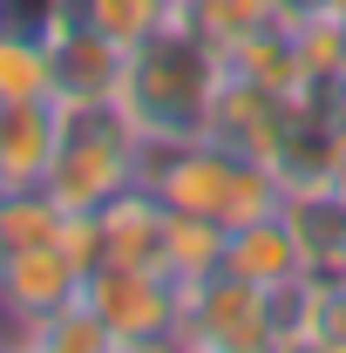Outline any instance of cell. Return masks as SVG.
I'll use <instances>...</instances> for the list:
<instances>
[{
    "instance_id": "obj_1",
    "label": "cell",
    "mask_w": 346,
    "mask_h": 353,
    "mask_svg": "<svg viewBox=\"0 0 346 353\" xmlns=\"http://www.w3.org/2000/svg\"><path fill=\"white\" fill-rule=\"evenodd\" d=\"M217 88H224V48H211L190 21H170L163 34L123 54L116 109L130 116L143 143H190V136H211Z\"/></svg>"
},
{
    "instance_id": "obj_2",
    "label": "cell",
    "mask_w": 346,
    "mask_h": 353,
    "mask_svg": "<svg viewBox=\"0 0 346 353\" xmlns=\"http://www.w3.org/2000/svg\"><path fill=\"white\" fill-rule=\"evenodd\" d=\"M170 211H190V218L211 224H252L265 211L285 204V176L272 170L265 157H245L217 136H190V143H143V176Z\"/></svg>"
},
{
    "instance_id": "obj_3",
    "label": "cell",
    "mask_w": 346,
    "mask_h": 353,
    "mask_svg": "<svg viewBox=\"0 0 346 353\" xmlns=\"http://www.w3.org/2000/svg\"><path fill=\"white\" fill-rule=\"evenodd\" d=\"M143 176V136L130 130V116L116 102L102 109H68L61 123V143H54V163H48L41 190L68 211V218H88L102 204H116Z\"/></svg>"
},
{
    "instance_id": "obj_4",
    "label": "cell",
    "mask_w": 346,
    "mask_h": 353,
    "mask_svg": "<svg viewBox=\"0 0 346 353\" xmlns=\"http://www.w3.org/2000/svg\"><path fill=\"white\" fill-rule=\"evenodd\" d=\"M82 299L102 312V326L116 333V347H170L176 340V312H183V285L156 265L130 259H102L82 279Z\"/></svg>"
},
{
    "instance_id": "obj_5",
    "label": "cell",
    "mask_w": 346,
    "mask_h": 353,
    "mask_svg": "<svg viewBox=\"0 0 346 353\" xmlns=\"http://www.w3.org/2000/svg\"><path fill=\"white\" fill-rule=\"evenodd\" d=\"M176 347H204V353H258V347H272V292L252 285V279H238V272H211V279L183 285Z\"/></svg>"
},
{
    "instance_id": "obj_6",
    "label": "cell",
    "mask_w": 346,
    "mask_h": 353,
    "mask_svg": "<svg viewBox=\"0 0 346 353\" xmlns=\"http://www.w3.org/2000/svg\"><path fill=\"white\" fill-rule=\"evenodd\" d=\"M41 34H48L54 102H61V109H102V102H116V88H123V48L109 41V34H95L75 14L41 21Z\"/></svg>"
},
{
    "instance_id": "obj_7",
    "label": "cell",
    "mask_w": 346,
    "mask_h": 353,
    "mask_svg": "<svg viewBox=\"0 0 346 353\" xmlns=\"http://www.w3.org/2000/svg\"><path fill=\"white\" fill-rule=\"evenodd\" d=\"M82 279H88V265L61 238L28 245V252H0V319H7V340H14V326L82 299Z\"/></svg>"
},
{
    "instance_id": "obj_8",
    "label": "cell",
    "mask_w": 346,
    "mask_h": 353,
    "mask_svg": "<svg viewBox=\"0 0 346 353\" xmlns=\"http://www.w3.org/2000/svg\"><path fill=\"white\" fill-rule=\"evenodd\" d=\"M224 272L252 279V285H265V292L312 279V259H305V245H299V231H292V218H285V204L265 211V218H252V224H231V231H224Z\"/></svg>"
},
{
    "instance_id": "obj_9",
    "label": "cell",
    "mask_w": 346,
    "mask_h": 353,
    "mask_svg": "<svg viewBox=\"0 0 346 353\" xmlns=\"http://www.w3.org/2000/svg\"><path fill=\"white\" fill-rule=\"evenodd\" d=\"M68 109L54 95H21V102H0V190H28L41 183L54 163V143H61Z\"/></svg>"
},
{
    "instance_id": "obj_10",
    "label": "cell",
    "mask_w": 346,
    "mask_h": 353,
    "mask_svg": "<svg viewBox=\"0 0 346 353\" xmlns=\"http://www.w3.org/2000/svg\"><path fill=\"white\" fill-rule=\"evenodd\" d=\"M156 272H170L176 285H197L224 272V224L190 218V211H170L163 218V252H156Z\"/></svg>"
},
{
    "instance_id": "obj_11",
    "label": "cell",
    "mask_w": 346,
    "mask_h": 353,
    "mask_svg": "<svg viewBox=\"0 0 346 353\" xmlns=\"http://www.w3.org/2000/svg\"><path fill=\"white\" fill-rule=\"evenodd\" d=\"M75 21H88L95 34H109L130 54L150 34H163L170 21H183V0H75Z\"/></svg>"
},
{
    "instance_id": "obj_12",
    "label": "cell",
    "mask_w": 346,
    "mask_h": 353,
    "mask_svg": "<svg viewBox=\"0 0 346 353\" xmlns=\"http://www.w3.org/2000/svg\"><path fill=\"white\" fill-rule=\"evenodd\" d=\"M14 340L21 347H48V353H116V333L102 326V312L88 306V299H68V306L14 326Z\"/></svg>"
},
{
    "instance_id": "obj_13",
    "label": "cell",
    "mask_w": 346,
    "mask_h": 353,
    "mask_svg": "<svg viewBox=\"0 0 346 353\" xmlns=\"http://www.w3.org/2000/svg\"><path fill=\"white\" fill-rule=\"evenodd\" d=\"M292 347H346V265L312 272L299 285V340Z\"/></svg>"
},
{
    "instance_id": "obj_14",
    "label": "cell",
    "mask_w": 346,
    "mask_h": 353,
    "mask_svg": "<svg viewBox=\"0 0 346 353\" xmlns=\"http://www.w3.org/2000/svg\"><path fill=\"white\" fill-rule=\"evenodd\" d=\"M61 224H68V211L48 197L41 183H28V190H0V252L48 245V238H61Z\"/></svg>"
},
{
    "instance_id": "obj_15",
    "label": "cell",
    "mask_w": 346,
    "mask_h": 353,
    "mask_svg": "<svg viewBox=\"0 0 346 353\" xmlns=\"http://www.w3.org/2000/svg\"><path fill=\"white\" fill-rule=\"evenodd\" d=\"M183 21L211 48H231L245 34H258V28H272V21H285V7L278 0H183Z\"/></svg>"
},
{
    "instance_id": "obj_16",
    "label": "cell",
    "mask_w": 346,
    "mask_h": 353,
    "mask_svg": "<svg viewBox=\"0 0 346 353\" xmlns=\"http://www.w3.org/2000/svg\"><path fill=\"white\" fill-rule=\"evenodd\" d=\"M326 183H333V197H346V143H340V157H333V170H326Z\"/></svg>"
},
{
    "instance_id": "obj_17",
    "label": "cell",
    "mask_w": 346,
    "mask_h": 353,
    "mask_svg": "<svg viewBox=\"0 0 346 353\" xmlns=\"http://www.w3.org/2000/svg\"><path fill=\"white\" fill-rule=\"evenodd\" d=\"M326 7H333V14H340V21H346V0H326Z\"/></svg>"
}]
</instances>
